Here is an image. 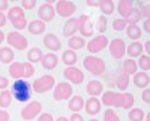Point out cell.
<instances>
[{
    "label": "cell",
    "mask_w": 150,
    "mask_h": 121,
    "mask_svg": "<svg viewBox=\"0 0 150 121\" xmlns=\"http://www.w3.org/2000/svg\"><path fill=\"white\" fill-rule=\"evenodd\" d=\"M102 102L106 106L131 109L134 104V96L131 93H116L107 91L102 95Z\"/></svg>",
    "instance_id": "cell-1"
},
{
    "label": "cell",
    "mask_w": 150,
    "mask_h": 121,
    "mask_svg": "<svg viewBox=\"0 0 150 121\" xmlns=\"http://www.w3.org/2000/svg\"><path fill=\"white\" fill-rule=\"evenodd\" d=\"M10 93L18 102H27L32 96V86L24 79H17L11 85Z\"/></svg>",
    "instance_id": "cell-2"
},
{
    "label": "cell",
    "mask_w": 150,
    "mask_h": 121,
    "mask_svg": "<svg viewBox=\"0 0 150 121\" xmlns=\"http://www.w3.org/2000/svg\"><path fill=\"white\" fill-rule=\"evenodd\" d=\"M35 69L30 62H13L9 66V75L14 79L30 78L34 75Z\"/></svg>",
    "instance_id": "cell-3"
},
{
    "label": "cell",
    "mask_w": 150,
    "mask_h": 121,
    "mask_svg": "<svg viewBox=\"0 0 150 121\" xmlns=\"http://www.w3.org/2000/svg\"><path fill=\"white\" fill-rule=\"evenodd\" d=\"M7 19L10 21V23L13 24V26L16 30H24L27 26V19L24 14V10L18 6L10 8L8 10Z\"/></svg>",
    "instance_id": "cell-4"
},
{
    "label": "cell",
    "mask_w": 150,
    "mask_h": 121,
    "mask_svg": "<svg viewBox=\"0 0 150 121\" xmlns=\"http://www.w3.org/2000/svg\"><path fill=\"white\" fill-rule=\"evenodd\" d=\"M83 67L87 69L89 73L93 75H102L103 73H105L106 66L105 61L102 58L98 57H94V56H87L83 62Z\"/></svg>",
    "instance_id": "cell-5"
},
{
    "label": "cell",
    "mask_w": 150,
    "mask_h": 121,
    "mask_svg": "<svg viewBox=\"0 0 150 121\" xmlns=\"http://www.w3.org/2000/svg\"><path fill=\"white\" fill-rule=\"evenodd\" d=\"M54 84H55V80H54L53 76L44 75L38 79H35V82L33 83V90L38 94L46 93L47 91L52 90Z\"/></svg>",
    "instance_id": "cell-6"
},
{
    "label": "cell",
    "mask_w": 150,
    "mask_h": 121,
    "mask_svg": "<svg viewBox=\"0 0 150 121\" xmlns=\"http://www.w3.org/2000/svg\"><path fill=\"white\" fill-rule=\"evenodd\" d=\"M41 112H42V104L38 101H33V102H30L24 109H22L21 117L24 120L30 121L36 118Z\"/></svg>",
    "instance_id": "cell-7"
},
{
    "label": "cell",
    "mask_w": 150,
    "mask_h": 121,
    "mask_svg": "<svg viewBox=\"0 0 150 121\" xmlns=\"http://www.w3.org/2000/svg\"><path fill=\"white\" fill-rule=\"evenodd\" d=\"M7 42L9 46H11L17 50H25L28 46L27 38H25L23 34H21L19 32H15V31L8 33Z\"/></svg>",
    "instance_id": "cell-8"
},
{
    "label": "cell",
    "mask_w": 150,
    "mask_h": 121,
    "mask_svg": "<svg viewBox=\"0 0 150 121\" xmlns=\"http://www.w3.org/2000/svg\"><path fill=\"white\" fill-rule=\"evenodd\" d=\"M72 87L69 83L66 82H61L59 83L53 91V98L55 101H62V100H67L72 95Z\"/></svg>",
    "instance_id": "cell-9"
},
{
    "label": "cell",
    "mask_w": 150,
    "mask_h": 121,
    "mask_svg": "<svg viewBox=\"0 0 150 121\" xmlns=\"http://www.w3.org/2000/svg\"><path fill=\"white\" fill-rule=\"evenodd\" d=\"M76 9H77V7H76L75 2L69 1V0H60V1H58L55 4V8H54V10L62 17L71 16L76 11Z\"/></svg>",
    "instance_id": "cell-10"
},
{
    "label": "cell",
    "mask_w": 150,
    "mask_h": 121,
    "mask_svg": "<svg viewBox=\"0 0 150 121\" xmlns=\"http://www.w3.org/2000/svg\"><path fill=\"white\" fill-rule=\"evenodd\" d=\"M127 46L125 42L122 38H114L110 43V52L114 59H122L123 56L125 54Z\"/></svg>",
    "instance_id": "cell-11"
},
{
    "label": "cell",
    "mask_w": 150,
    "mask_h": 121,
    "mask_svg": "<svg viewBox=\"0 0 150 121\" xmlns=\"http://www.w3.org/2000/svg\"><path fill=\"white\" fill-rule=\"evenodd\" d=\"M108 44V38L105 35H98L96 38H91L88 44L87 49L90 53H97L102 50H104Z\"/></svg>",
    "instance_id": "cell-12"
},
{
    "label": "cell",
    "mask_w": 150,
    "mask_h": 121,
    "mask_svg": "<svg viewBox=\"0 0 150 121\" xmlns=\"http://www.w3.org/2000/svg\"><path fill=\"white\" fill-rule=\"evenodd\" d=\"M63 75L66 77V79H68L69 82L76 84V85H79L83 82V73L77 67H74V66H70V67H67L63 71Z\"/></svg>",
    "instance_id": "cell-13"
},
{
    "label": "cell",
    "mask_w": 150,
    "mask_h": 121,
    "mask_svg": "<svg viewBox=\"0 0 150 121\" xmlns=\"http://www.w3.org/2000/svg\"><path fill=\"white\" fill-rule=\"evenodd\" d=\"M78 30L83 36L89 38L94 34V27L90 18L87 15H81L78 18Z\"/></svg>",
    "instance_id": "cell-14"
},
{
    "label": "cell",
    "mask_w": 150,
    "mask_h": 121,
    "mask_svg": "<svg viewBox=\"0 0 150 121\" xmlns=\"http://www.w3.org/2000/svg\"><path fill=\"white\" fill-rule=\"evenodd\" d=\"M38 17H40V21L42 22H51L53 18H54V15H55V10H54V7L52 5L45 2L43 4L41 7L38 8Z\"/></svg>",
    "instance_id": "cell-15"
},
{
    "label": "cell",
    "mask_w": 150,
    "mask_h": 121,
    "mask_svg": "<svg viewBox=\"0 0 150 121\" xmlns=\"http://www.w3.org/2000/svg\"><path fill=\"white\" fill-rule=\"evenodd\" d=\"M43 43L51 51H59L61 49V46H62L58 36L55 34H52V33H47L45 35L44 38H43Z\"/></svg>",
    "instance_id": "cell-16"
},
{
    "label": "cell",
    "mask_w": 150,
    "mask_h": 121,
    "mask_svg": "<svg viewBox=\"0 0 150 121\" xmlns=\"http://www.w3.org/2000/svg\"><path fill=\"white\" fill-rule=\"evenodd\" d=\"M83 107H85L86 112L88 114L95 115V114L99 113V111L102 109V104H100V101L97 98H90L87 100Z\"/></svg>",
    "instance_id": "cell-17"
},
{
    "label": "cell",
    "mask_w": 150,
    "mask_h": 121,
    "mask_svg": "<svg viewBox=\"0 0 150 121\" xmlns=\"http://www.w3.org/2000/svg\"><path fill=\"white\" fill-rule=\"evenodd\" d=\"M78 31V18L77 17H72L69 18L67 22L64 23L63 26V35L64 36H74L75 33Z\"/></svg>",
    "instance_id": "cell-18"
},
{
    "label": "cell",
    "mask_w": 150,
    "mask_h": 121,
    "mask_svg": "<svg viewBox=\"0 0 150 121\" xmlns=\"http://www.w3.org/2000/svg\"><path fill=\"white\" fill-rule=\"evenodd\" d=\"M58 61H59L58 56H57V54H54V53H52V52H50V53H46V54L43 56V58H42L41 62H42L43 68L51 70V69H54L55 67H57Z\"/></svg>",
    "instance_id": "cell-19"
},
{
    "label": "cell",
    "mask_w": 150,
    "mask_h": 121,
    "mask_svg": "<svg viewBox=\"0 0 150 121\" xmlns=\"http://www.w3.org/2000/svg\"><path fill=\"white\" fill-rule=\"evenodd\" d=\"M86 90H87V93H88L89 95H91V98H96L97 95L103 93L104 86H103V84L100 83L99 80L93 79V80H90L89 83L87 84Z\"/></svg>",
    "instance_id": "cell-20"
},
{
    "label": "cell",
    "mask_w": 150,
    "mask_h": 121,
    "mask_svg": "<svg viewBox=\"0 0 150 121\" xmlns=\"http://www.w3.org/2000/svg\"><path fill=\"white\" fill-rule=\"evenodd\" d=\"M115 82H116V86L120 91H125L129 86V75L127 73H124L123 69H120L116 74V78H115Z\"/></svg>",
    "instance_id": "cell-21"
},
{
    "label": "cell",
    "mask_w": 150,
    "mask_h": 121,
    "mask_svg": "<svg viewBox=\"0 0 150 121\" xmlns=\"http://www.w3.org/2000/svg\"><path fill=\"white\" fill-rule=\"evenodd\" d=\"M133 9V2L132 0H120L119 5H117V11L123 19H125L129 16V14L132 11Z\"/></svg>",
    "instance_id": "cell-22"
},
{
    "label": "cell",
    "mask_w": 150,
    "mask_h": 121,
    "mask_svg": "<svg viewBox=\"0 0 150 121\" xmlns=\"http://www.w3.org/2000/svg\"><path fill=\"white\" fill-rule=\"evenodd\" d=\"M133 83L137 87L139 88H146L150 83V78L147 73L140 71V73H135L133 77Z\"/></svg>",
    "instance_id": "cell-23"
},
{
    "label": "cell",
    "mask_w": 150,
    "mask_h": 121,
    "mask_svg": "<svg viewBox=\"0 0 150 121\" xmlns=\"http://www.w3.org/2000/svg\"><path fill=\"white\" fill-rule=\"evenodd\" d=\"M83 106H85V101H83V98H81V96H79V95L72 96L71 100L69 101V103H68L69 110H71V111L75 112V113H78L79 111H81L83 109Z\"/></svg>",
    "instance_id": "cell-24"
},
{
    "label": "cell",
    "mask_w": 150,
    "mask_h": 121,
    "mask_svg": "<svg viewBox=\"0 0 150 121\" xmlns=\"http://www.w3.org/2000/svg\"><path fill=\"white\" fill-rule=\"evenodd\" d=\"M45 31V23L40 21V19H35V21H32L28 24V32L33 35H40L42 34Z\"/></svg>",
    "instance_id": "cell-25"
},
{
    "label": "cell",
    "mask_w": 150,
    "mask_h": 121,
    "mask_svg": "<svg viewBox=\"0 0 150 121\" xmlns=\"http://www.w3.org/2000/svg\"><path fill=\"white\" fill-rule=\"evenodd\" d=\"M14 51L10 46H1L0 48V61L2 63H10L14 60Z\"/></svg>",
    "instance_id": "cell-26"
},
{
    "label": "cell",
    "mask_w": 150,
    "mask_h": 121,
    "mask_svg": "<svg viewBox=\"0 0 150 121\" xmlns=\"http://www.w3.org/2000/svg\"><path fill=\"white\" fill-rule=\"evenodd\" d=\"M142 51H143V46L140 42H138V41L132 42V43L128 46V49H127V52H128V54L131 58L140 57V56L142 54Z\"/></svg>",
    "instance_id": "cell-27"
},
{
    "label": "cell",
    "mask_w": 150,
    "mask_h": 121,
    "mask_svg": "<svg viewBox=\"0 0 150 121\" xmlns=\"http://www.w3.org/2000/svg\"><path fill=\"white\" fill-rule=\"evenodd\" d=\"M68 46L70 48V50H80L86 46V41L81 36H71L68 41Z\"/></svg>",
    "instance_id": "cell-28"
},
{
    "label": "cell",
    "mask_w": 150,
    "mask_h": 121,
    "mask_svg": "<svg viewBox=\"0 0 150 121\" xmlns=\"http://www.w3.org/2000/svg\"><path fill=\"white\" fill-rule=\"evenodd\" d=\"M43 52L40 48H32L27 52V59L30 61V63H35V62H40L43 58Z\"/></svg>",
    "instance_id": "cell-29"
},
{
    "label": "cell",
    "mask_w": 150,
    "mask_h": 121,
    "mask_svg": "<svg viewBox=\"0 0 150 121\" xmlns=\"http://www.w3.org/2000/svg\"><path fill=\"white\" fill-rule=\"evenodd\" d=\"M77 54L74 50H70V49H68L66 50L64 52L62 53V61H63V63L64 65H67L68 67H70V66H74L76 62H77Z\"/></svg>",
    "instance_id": "cell-30"
},
{
    "label": "cell",
    "mask_w": 150,
    "mask_h": 121,
    "mask_svg": "<svg viewBox=\"0 0 150 121\" xmlns=\"http://www.w3.org/2000/svg\"><path fill=\"white\" fill-rule=\"evenodd\" d=\"M99 9L103 14L105 15H111L113 11H114V2L112 0H99Z\"/></svg>",
    "instance_id": "cell-31"
},
{
    "label": "cell",
    "mask_w": 150,
    "mask_h": 121,
    "mask_svg": "<svg viewBox=\"0 0 150 121\" xmlns=\"http://www.w3.org/2000/svg\"><path fill=\"white\" fill-rule=\"evenodd\" d=\"M127 34L131 40H138L142 36V31L138 25H128Z\"/></svg>",
    "instance_id": "cell-32"
},
{
    "label": "cell",
    "mask_w": 150,
    "mask_h": 121,
    "mask_svg": "<svg viewBox=\"0 0 150 121\" xmlns=\"http://www.w3.org/2000/svg\"><path fill=\"white\" fill-rule=\"evenodd\" d=\"M141 14L139 11V8H133L132 11L129 14V16L125 18V22L129 24V25H137L141 21Z\"/></svg>",
    "instance_id": "cell-33"
},
{
    "label": "cell",
    "mask_w": 150,
    "mask_h": 121,
    "mask_svg": "<svg viewBox=\"0 0 150 121\" xmlns=\"http://www.w3.org/2000/svg\"><path fill=\"white\" fill-rule=\"evenodd\" d=\"M128 117L130 121H143V119H144V112H143L142 109H140V107H134V109L130 110Z\"/></svg>",
    "instance_id": "cell-34"
},
{
    "label": "cell",
    "mask_w": 150,
    "mask_h": 121,
    "mask_svg": "<svg viewBox=\"0 0 150 121\" xmlns=\"http://www.w3.org/2000/svg\"><path fill=\"white\" fill-rule=\"evenodd\" d=\"M123 70L124 73H127L129 76L135 74L138 70V65L133 59H127L123 63Z\"/></svg>",
    "instance_id": "cell-35"
},
{
    "label": "cell",
    "mask_w": 150,
    "mask_h": 121,
    "mask_svg": "<svg viewBox=\"0 0 150 121\" xmlns=\"http://www.w3.org/2000/svg\"><path fill=\"white\" fill-rule=\"evenodd\" d=\"M13 101V96L10 91H2L0 93V107L6 109L11 104Z\"/></svg>",
    "instance_id": "cell-36"
},
{
    "label": "cell",
    "mask_w": 150,
    "mask_h": 121,
    "mask_svg": "<svg viewBox=\"0 0 150 121\" xmlns=\"http://www.w3.org/2000/svg\"><path fill=\"white\" fill-rule=\"evenodd\" d=\"M138 65H139V67L142 69L143 71L149 70V69H150V58H149V56L142 54V56L139 58Z\"/></svg>",
    "instance_id": "cell-37"
},
{
    "label": "cell",
    "mask_w": 150,
    "mask_h": 121,
    "mask_svg": "<svg viewBox=\"0 0 150 121\" xmlns=\"http://www.w3.org/2000/svg\"><path fill=\"white\" fill-rule=\"evenodd\" d=\"M107 28V18L104 15H100L98 17L97 22V31L99 33H104Z\"/></svg>",
    "instance_id": "cell-38"
},
{
    "label": "cell",
    "mask_w": 150,
    "mask_h": 121,
    "mask_svg": "<svg viewBox=\"0 0 150 121\" xmlns=\"http://www.w3.org/2000/svg\"><path fill=\"white\" fill-rule=\"evenodd\" d=\"M112 26H113V30L123 31L128 26V23H127L125 19H123V18H117V19H115V21L113 22Z\"/></svg>",
    "instance_id": "cell-39"
},
{
    "label": "cell",
    "mask_w": 150,
    "mask_h": 121,
    "mask_svg": "<svg viewBox=\"0 0 150 121\" xmlns=\"http://www.w3.org/2000/svg\"><path fill=\"white\" fill-rule=\"evenodd\" d=\"M104 121H121L119 115L112 109H107L104 113Z\"/></svg>",
    "instance_id": "cell-40"
},
{
    "label": "cell",
    "mask_w": 150,
    "mask_h": 121,
    "mask_svg": "<svg viewBox=\"0 0 150 121\" xmlns=\"http://www.w3.org/2000/svg\"><path fill=\"white\" fill-rule=\"evenodd\" d=\"M140 14L142 17H146V18H149L150 17V6L149 5H141V7L139 9Z\"/></svg>",
    "instance_id": "cell-41"
},
{
    "label": "cell",
    "mask_w": 150,
    "mask_h": 121,
    "mask_svg": "<svg viewBox=\"0 0 150 121\" xmlns=\"http://www.w3.org/2000/svg\"><path fill=\"white\" fill-rule=\"evenodd\" d=\"M36 5V0H23L22 6L25 9H33Z\"/></svg>",
    "instance_id": "cell-42"
},
{
    "label": "cell",
    "mask_w": 150,
    "mask_h": 121,
    "mask_svg": "<svg viewBox=\"0 0 150 121\" xmlns=\"http://www.w3.org/2000/svg\"><path fill=\"white\" fill-rule=\"evenodd\" d=\"M38 121H53V115L51 113H42L40 117H38Z\"/></svg>",
    "instance_id": "cell-43"
},
{
    "label": "cell",
    "mask_w": 150,
    "mask_h": 121,
    "mask_svg": "<svg viewBox=\"0 0 150 121\" xmlns=\"http://www.w3.org/2000/svg\"><path fill=\"white\" fill-rule=\"evenodd\" d=\"M8 85H9V80L6 77L0 76V90H5Z\"/></svg>",
    "instance_id": "cell-44"
},
{
    "label": "cell",
    "mask_w": 150,
    "mask_h": 121,
    "mask_svg": "<svg viewBox=\"0 0 150 121\" xmlns=\"http://www.w3.org/2000/svg\"><path fill=\"white\" fill-rule=\"evenodd\" d=\"M142 100L146 102V103H150V90L149 88H146L142 93Z\"/></svg>",
    "instance_id": "cell-45"
},
{
    "label": "cell",
    "mask_w": 150,
    "mask_h": 121,
    "mask_svg": "<svg viewBox=\"0 0 150 121\" xmlns=\"http://www.w3.org/2000/svg\"><path fill=\"white\" fill-rule=\"evenodd\" d=\"M0 121H9V113L6 110L0 109Z\"/></svg>",
    "instance_id": "cell-46"
},
{
    "label": "cell",
    "mask_w": 150,
    "mask_h": 121,
    "mask_svg": "<svg viewBox=\"0 0 150 121\" xmlns=\"http://www.w3.org/2000/svg\"><path fill=\"white\" fill-rule=\"evenodd\" d=\"M7 23V16L5 15L2 11H0V27L5 26Z\"/></svg>",
    "instance_id": "cell-47"
},
{
    "label": "cell",
    "mask_w": 150,
    "mask_h": 121,
    "mask_svg": "<svg viewBox=\"0 0 150 121\" xmlns=\"http://www.w3.org/2000/svg\"><path fill=\"white\" fill-rule=\"evenodd\" d=\"M70 121H83V118L79 113H74L70 117Z\"/></svg>",
    "instance_id": "cell-48"
},
{
    "label": "cell",
    "mask_w": 150,
    "mask_h": 121,
    "mask_svg": "<svg viewBox=\"0 0 150 121\" xmlns=\"http://www.w3.org/2000/svg\"><path fill=\"white\" fill-rule=\"evenodd\" d=\"M87 6L90 7H98L99 6V0H87Z\"/></svg>",
    "instance_id": "cell-49"
},
{
    "label": "cell",
    "mask_w": 150,
    "mask_h": 121,
    "mask_svg": "<svg viewBox=\"0 0 150 121\" xmlns=\"http://www.w3.org/2000/svg\"><path fill=\"white\" fill-rule=\"evenodd\" d=\"M8 8V1L7 0H0V11H4Z\"/></svg>",
    "instance_id": "cell-50"
},
{
    "label": "cell",
    "mask_w": 150,
    "mask_h": 121,
    "mask_svg": "<svg viewBox=\"0 0 150 121\" xmlns=\"http://www.w3.org/2000/svg\"><path fill=\"white\" fill-rule=\"evenodd\" d=\"M143 28L146 32H150V18H147L146 21H144V23H143Z\"/></svg>",
    "instance_id": "cell-51"
},
{
    "label": "cell",
    "mask_w": 150,
    "mask_h": 121,
    "mask_svg": "<svg viewBox=\"0 0 150 121\" xmlns=\"http://www.w3.org/2000/svg\"><path fill=\"white\" fill-rule=\"evenodd\" d=\"M144 46H146V52L149 54V53H150V42H149V41H147V42H146Z\"/></svg>",
    "instance_id": "cell-52"
},
{
    "label": "cell",
    "mask_w": 150,
    "mask_h": 121,
    "mask_svg": "<svg viewBox=\"0 0 150 121\" xmlns=\"http://www.w3.org/2000/svg\"><path fill=\"white\" fill-rule=\"evenodd\" d=\"M4 40H5V33L0 30V43H2Z\"/></svg>",
    "instance_id": "cell-53"
},
{
    "label": "cell",
    "mask_w": 150,
    "mask_h": 121,
    "mask_svg": "<svg viewBox=\"0 0 150 121\" xmlns=\"http://www.w3.org/2000/svg\"><path fill=\"white\" fill-rule=\"evenodd\" d=\"M55 121H69V119L66 118V117H59Z\"/></svg>",
    "instance_id": "cell-54"
},
{
    "label": "cell",
    "mask_w": 150,
    "mask_h": 121,
    "mask_svg": "<svg viewBox=\"0 0 150 121\" xmlns=\"http://www.w3.org/2000/svg\"><path fill=\"white\" fill-rule=\"evenodd\" d=\"M144 119H146V121H150V113L146 114V115H144Z\"/></svg>",
    "instance_id": "cell-55"
},
{
    "label": "cell",
    "mask_w": 150,
    "mask_h": 121,
    "mask_svg": "<svg viewBox=\"0 0 150 121\" xmlns=\"http://www.w3.org/2000/svg\"><path fill=\"white\" fill-rule=\"evenodd\" d=\"M89 121H99V120H97V119H90Z\"/></svg>",
    "instance_id": "cell-56"
}]
</instances>
